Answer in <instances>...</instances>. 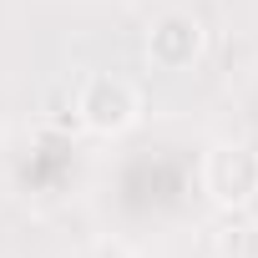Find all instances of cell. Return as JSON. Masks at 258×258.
Listing matches in <instances>:
<instances>
[{"mask_svg": "<svg viewBox=\"0 0 258 258\" xmlns=\"http://www.w3.org/2000/svg\"><path fill=\"white\" fill-rule=\"evenodd\" d=\"M142 121V96L126 76H86L76 86V126L91 137H121Z\"/></svg>", "mask_w": 258, "mask_h": 258, "instance_id": "cell-1", "label": "cell"}, {"mask_svg": "<svg viewBox=\"0 0 258 258\" xmlns=\"http://www.w3.org/2000/svg\"><path fill=\"white\" fill-rule=\"evenodd\" d=\"M213 253L218 258H258V223L253 218H228L213 233Z\"/></svg>", "mask_w": 258, "mask_h": 258, "instance_id": "cell-4", "label": "cell"}, {"mask_svg": "<svg viewBox=\"0 0 258 258\" xmlns=\"http://www.w3.org/2000/svg\"><path fill=\"white\" fill-rule=\"evenodd\" d=\"M208 51V26L192 11H167L147 31V61L157 71H192Z\"/></svg>", "mask_w": 258, "mask_h": 258, "instance_id": "cell-3", "label": "cell"}, {"mask_svg": "<svg viewBox=\"0 0 258 258\" xmlns=\"http://www.w3.org/2000/svg\"><path fill=\"white\" fill-rule=\"evenodd\" d=\"M203 192L223 213H243L258 203V147L248 142H218L203 157Z\"/></svg>", "mask_w": 258, "mask_h": 258, "instance_id": "cell-2", "label": "cell"}]
</instances>
